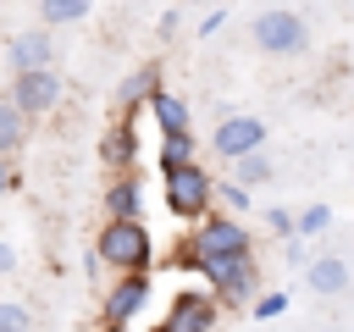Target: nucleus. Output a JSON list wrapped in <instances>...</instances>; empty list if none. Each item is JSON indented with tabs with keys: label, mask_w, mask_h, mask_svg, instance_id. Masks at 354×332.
Returning a JSON list of instances; mask_svg holds the SVG:
<instances>
[{
	"label": "nucleus",
	"mask_w": 354,
	"mask_h": 332,
	"mask_svg": "<svg viewBox=\"0 0 354 332\" xmlns=\"http://www.w3.org/2000/svg\"><path fill=\"white\" fill-rule=\"evenodd\" d=\"M138 149H144V144H138V116H122V111H116V116L105 122L100 144H94L100 166H105V172H133V166H138Z\"/></svg>",
	"instance_id": "12"
},
{
	"label": "nucleus",
	"mask_w": 354,
	"mask_h": 332,
	"mask_svg": "<svg viewBox=\"0 0 354 332\" xmlns=\"http://www.w3.org/2000/svg\"><path fill=\"white\" fill-rule=\"evenodd\" d=\"M144 111L155 116V127H160V133H183V127H188V100H183V94H171V89H155Z\"/></svg>",
	"instance_id": "16"
},
{
	"label": "nucleus",
	"mask_w": 354,
	"mask_h": 332,
	"mask_svg": "<svg viewBox=\"0 0 354 332\" xmlns=\"http://www.w3.org/2000/svg\"><path fill=\"white\" fill-rule=\"evenodd\" d=\"M6 66H11V77H17V72H50V66H55V28L33 22V28L11 33V39H6Z\"/></svg>",
	"instance_id": "10"
},
{
	"label": "nucleus",
	"mask_w": 354,
	"mask_h": 332,
	"mask_svg": "<svg viewBox=\"0 0 354 332\" xmlns=\"http://www.w3.org/2000/svg\"><path fill=\"white\" fill-rule=\"evenodd\" d=\"M249 249H254V232L243 227V216L210 210V216H199V221L177 238L171 260H177V271H199L205 260H221V255H249Z\"/></svg>",
	"instance_id": "1"
},
{
	"label": "nucleus",
	"mask_w": 354,
	"mask_h": 332,
	"mask_svg": "<svg viewBox=\"0 0 354 332\" xmlns=\"http://www.w3.org/2000/svg\"><path fill=\"white\" fill-rule=\"evenodd\" d=\"M249 310H254V321H277V315L288 310V293H260Z\"/></svg>",
	"instance_id": "24"
},
{
	"label": "nucleus",
	"mask_w": 354,
	"mask_h": 332,
	"mask_svg": "<svg viewBox=\"0 0 354 332\" xmlns=\"http://www.w3.org/2000/svg\"><path fill=\"white\" fill-rule=\"evenodd\" d=\"M33 11H39L44 28H72L94 11V0H33Z\"/></svg>",
	"instance_id": "17"
},
{
	"label": "nucleus",
	"mask_w": 354,
	"mask_h": 332,
	"mask_svg": "<svg viewBox=\"0 0 354 332\" xmlns=\"http://www.w3.org/2000/svg\"><path fill=\"white\" fill-rule=\"evenodd\" d=\"M282 260H288L293 271H304V266H310V249H304V238H288V243H282Z\"/></svg>",
	"instance_id": "25"
},
{
	"label": "nucleus",
	"mask_w": 354,
	"mask_h": 332,
	"mask_svg": "<svg viewBox=\"0 0 354 332\" xmlns=\"http://www.w3.org/2000/svg\"><path fill=\"white\" fill-rule=\"evenodd\" d=\"M210 149L232 166V160H243V155L266 149V122H260V116H249V111H227V116H216Z\"/></svg>",
	"instance_id": "9"
},
{
	"label": "nucleus",
	"mask_w": 354,
	"mask_h": 332,
	"mask_svg": "<svg viewBox=\"0 0 354 332\" xmlns=\"http://www.w3.org/2000/svg\"><path fill=\"white\" fill-rule=\"evenodd\" d=\"M216 321H221V299L210 288H177L155 332H216Z\"/></svg>",
	"instance_id": "7"
},
{
	"label": "nucleus",
	"mask_w": 354,
	"mask_h": 332,
	"mask_svg": "<svg viewBox=\"0 0 354 332\" xmlns=\"http://www.w3.org/2000/svg\"><path fill=\"white\" fill-rule=\"evenodd\" d=\"M28 127H33V122L0 94V160H17V155L28 149Z\"/></svg>",
	"instance_id": "15"
},
{
	"label": "nucleus",
	"mask_w": 354,
	"mask_h": 332,
	"mask_svg": "<svg viewBox=\"0 0 354 332\" xmlns=\"http://www.w3.org/2000/svg\"><path fill=\"white\" fill-rule=\"evenodd\" d=\"M149 293H155V277H149V271L116 277V282L100 293V332H127V326L149 310Z\"/></svg>",
	"instance_id": "6"
},
{
	"label": "nucleus",
	"mask_w": 354,
	"mask_h": 332,
	"mask_svg": "<svg viewBox=\"0 0 354 332\" xmlns=\"http://www.w3.org/2000/svg\"><path fill=\"white\" fill-rule=\"evenodd\" d=\"M194 277H205V288L221 299V310H243V304H254V299L266 293V271H260L254 249H249V255H221V260H205Z\"/></svg>",
	"instance_id": "2"
},
{
	"label": "nucleus",
	"mask_w": 354,
	"mask_h": 332,
	"mask_svg": "<svg viewBox=\"0 0 354 332\" xmlns=\"http://www.w3.org/2000/svg\"><path fill=\"white\" fill-rule=\"evenodd\" d=\"M155 89H166V83H160V61H138V66L116 83V111H122V116H138Z\"/></svg>",
	"instance_id": "14"
},
{
	"label": "nucleus",
	"mask_w": 354,
	"mask_h": 332,
	"mask_svg": "<svg viewBox=\"0 0 354 332\" xmlns=\"http://www.w3.org/2000/svg\"><path fill=\"white\" fill-rule=\"evenodd\" d=\"M0 332H33V310L17 299H0Z\"/></svg>",
	"instance_id": "22"
},
{
	"label": "nucleus",
	"mask_w": 354,
	"mask_h": 332,
	"mask_svg": "<svg viewBox=\"0 0 354 332\" xmlns=\"http://www.w3.org/2000/svg\"><path fill=\"white\" fill-rule=\"evenodd\" d=\"M299 221H293V232L310 243V238H326V227H332V210L326 205H304V210H293Z\"/></svg>",
	"instance_id": "21"
},
{
	"label": "nucleus",
	"mask_w": 354,
	"mask_h": 332,
	"mask_svg": "<svg viewBox=\"0 0 354 332\" xmlns=\"http://www.w3.org/2000/svg\"><path fill=\"white\" fill-rule=\"evenodd\" d=\"M144 199H149V188H144V172L138 166L133 172H111L105 188H100L105 221H144Z\"/></svg>",
	"instance_id": "11"
},
{
	"label": "nucleus",
	"mask_w": 354,
	"mask_h": 332,
	"mask_svg": "<svg viewBox=\"0 0 354 332\" xmlns=\"http://www.w3.org/2000/svg\"><path fill=\"white\" fill-rule=\"evenodd\" d=\"M17 183H22V177H17V166H11V160H0V199H6Z\"/></svg>",
	"instance_id": "26"
},
{
	"label": "nucleus",
	"mask_w": 354,
	"mask_h": 332,
	"mask_svg": "<svg viewBox=\"0 0 354 332\" xmlns=\"http://www.w3.org/2000/svg\"><path fill=\"white\" fill-rule=\"evenodd\" d=\"M232 183H243L249 194H254V188H266V183H271V155H266V149H254V155L232 160Z\"/></svg>",
	"instance_id": "19"
},
{
	"label": "nucleus",
	"mask_w": 354,
	"mask_h": 332,
	"mask_svg": "<svg viewBox=\"0 0 354 332\" xmlns=\"http://www.w3.org/2000/svg\"><path fill=\"white\" fill-rule=\"evenodd\" d=\"M216 205H221L227 216H243V210L254 205V194H249L243 183H232V177H216Z\"/></svg>",
	"instance_id": "20"
},
{
	"label": "nucleus",
	"mask_w": 354,
	"mask_h": 332,
	"mask_svg": "<svg viewBox=\"0 0 354 332\" xmlns=\"http://www.w3.org/2000/svg\"><path fill=\"white\" fill-rule=\"evenodd\" d=\"M216 28H227V11H210V17H205V22H199V33H205V39H210V33H216Z\"/></svg>",
	"instance_id": "27"
},
{
	"label": "nucleus",
	"mask_w": 354,
	"mask_h": 332,
	"mask_svg": "<svg viewBox=\"0 0 354 332\" xmlns=\"http://www.w3.org/2000/svg\"><path fill=\"white\" fill-rule=\"evenodd\" d=\"M293 221H299V216H293L288 205H271V210H266V227H271V238H282V243H288V238H299V232H293Z\"/></svg>",
	"instance_id": "23"
},
{
	"label": "nucleus",
	"mask_w": 354,
	"mask_h": 332,
	"mask_svg": "<svg viewBox=\"0 0 354 332\" xmlns=\"http://www.w3.org/2000/svg\"><path fill=\"white\" fill-rule=\"evenodd\" d=\"M249 39L260 44V55L293 61V55H304V50H310V22H304L299 11H282V6H271V11H260V17L249 22Z\"/></svg>",
	"instance_id": "5"
},
{
	"label": "nucleus",
	"mask_w": 354,
	"mask_h": 332,
	"mask_svg": "<svg viewBox=\"0 0 354 332\" xmlns=\"http://www.w3.org/2000/svg\"><path fill=\"white\" fill-rule=\"evenodd\" d=\"M61 94H66V83H61V72H55V66H50V72H17V77H11V89H6V100H11L28 122L50 116V111L61 105Z\"/></svg>",
	"instance_id": "8"
},
{
	"label": "nucleus",
	"mask_w": 354,
	"mask_h": 332,
	"mask_svg": "<svg viewBox=\"0 0 354 332\" xmlns=\"http://www.w3.org/2000/svg\"><path fill=\"white\" fill-rule=\"evenodd\" d=\"M348 282H354V266H348L343 255H310L304 288H310L315 299H337V293H348Z\"/></svg>",
	"instance_id": "13"
},
{
	"label": "nucleus",
	"mask_w": 354,
	"mask_h": 332,
	"mask_svg": "<svg viewBox=\"0 0 354 332\" xmlns=\"http://www.w3.org/2000/svg\"><path fill=\"white\" fill-rule=\"evenodd\" d=\"M94 255H100L116 277H127V271H149V266H155V232H149L144 221H100V232H94Z\"/></svg>",
	"instance_id": "3"
},
{
	"label": "nucleus",
	"mask_w": 354,
	"mask_h": 332,
	"mask_svg": "<svg viewBox=\"0 0 354 332\" xmlns=\"http://www.w3.org/2000/svg\"><path fill=\"white\" fill-rule=\"evenodd\" d=\"M188 160H199V138H194V127H183V133H160V172L188 166Z\"/></svg>",
	"instance_id": "18"
},
{
	"label": "nucleus",
	"mask_w": 354,
	"mask_h": 332,
	"mask_svg": "<svg viewBox=\"0 0 354 332\" xmlns=\"http://www.w3.org/2000/svg\"><path fill=\"white\" fill-rule=\"evenodd\" d=\"M160 199H166V210H171L183 227H194L199 216L216 210V177H210L199 160L171 166V172H160Z\"/></svg>",
	"instance_id": "4"
},
{
	"label": "nucleus",
	"mask_w": 354,
	"mask_h": 332,
	"mask_svg": "<svg viewBox=\"0 0 354 332\" xmlns=\"http://www.w3.org/2000/svg\"><path fill=\"white\" fill-rule=\"evenodd\" d=\"M11 271H17V249H11V243H0V277H11Z\"/></svg>",
	"instance_id": "28"
}]
</instances>
